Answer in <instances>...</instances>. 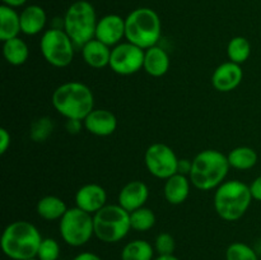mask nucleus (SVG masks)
<instances>
[{"label":"nucleus","instance_id":"nucleus-1","mask_svg":"<svg viewBox=\"0 0 261 260\" xmlns=\"http://www.w3.org/2000/svg\"><path fill=\"white\" fill-rule=\"evenodd\" d=\"M42 236L35 224L27 221H15L3 231L2 250L12 260H27L37 256Z\"/></svg>","mask_w":261,"mask_h":260},{"label":"nucleus","instance_id":"nucleus-2","mask_svg":"<svg viewBox=\"0 0 261 260\" xmlns=\"http://www.w3.org/2000/svg\"><path fill=\"white\" fill-rule=\"evenodd\" d=\"M53 106L66 120L83 121L94 110V97L91 88L81 82H68L54 91Z\"/></svg>","mask_w":261,"mask_h":260},{"label":"nucleus","instance_id":"nucleus-3","mask_svg":"<svg viewBox=\"0 0 261 260\" xmlns=\"http://www.w3.org/2000/svg\"><path fill=\"white\" fill-rule=\"evenodd\" d=\"M229 167L228 158L224 153L216 149L201 150L193 160L189 178L199 190H213L224 183Z\"/></svg>","mask_w":261,"mask_h":260},{"label":"nucleus","instance_id":"nucleus-4","mask_svg":"<svg viewBox=\"0 0 261 260\" xmlns=\"http://www.w3.org/2000/svg\"><path fill=\"white\" fill-rule=\"evenodd\" d=\"M250 186L240 180L221 184L214 193V209L222 219L234 222L245 216L251 204Z\"/></svg>","mask_w":261,"mask_h":260},{"label":"nucleus","instance_id":"nucleus-5","mask_svg":"<svg viewBox=\"0 0 261 260\" xmlns=\"http://www.w3.org/2000/svg\"><path fill=\"white\" fill-rule=\"evenodd\" d=\"M161 35V19L150 8H138L125 18V38L143 50L157 45Z\"/></svg>","mask_w":261,"mask_h":260},{"label":"nucleus","instance_id":"nucleus-6","mask_svg":"<svg viewBox=\"0 0 261 260\" xmlns=\"http://www.w3.org/2000/svg\"><path fill=\"white\" fill-rule=\"evenodd\" d=\"M96 10L91 3L79 0L68 8L64 17V31L68 33L75 47L82 48L93 40L97 28Z\"/></svg>","mask_w":261,"mask_h":260},{"label":"nucleus","instance_id":"nucleus-7","mask_svg":"<svg viewBox=\"0 0 261 260\" xmlns=\"http://www.w3.org/2000/svg\"><path fill=\"white\" fill-rule=\"evenodd\" d=\"M94 236L106 244L119 242L132 229L130 213L119 204H109L93 214Z\"/></svg>","mask_w":261,"mask_h":260},{"label":"nucleus","instance_id":"nucleus-8","mask_svg":"<svg viewBox=\"0 0 261 260\" xmlns=\"http://www.w3.org/2000/svg\"><path fill=\"white\" fill-rule=\"evenodd\" d=\"M61 239L73 247L86 245L94 235L93 216L81 208H69L59 224Z\"/></svg>","mask_w":261,"mask_h":260},{"label":"nucleus","instance_id":"nucleus-9","mask_svg":"<svg viewBox=\"0 0 261 260\" xmlns=\"http://www.w3.org/2000/svg\"><path fill=\"white\" fill-rule=\"evenodd\" d=\"M74 47L68 33L58 27L46 31L40 41L43 59L55 68H65L73 61Z\"/></svg>","mask_w":261,"mask_h":260},{"label":"nucleus","instance_id":"nucleus-10","mask_svg":"<svg viewBox=\"0 0 261 260\" xmlns=\"http://www.w3.org/2000/svg\"><path fill=\"white\" fill-rule=\"evenodd\" d=\"M144 162L150 175L167 180L178 173V158L173 149L163 143H154L145 150Z\"/></svg>","mask_w":261,"mask_h":260},{"label":"nucleus","instance_id":"nucleus-11","mask_svg":"<svg viewBox=\"0 0 261 260\" xmlns=\"http://www.w3.org/2000/svg\"><path fill=\"white\" fill-rule=\"evenodd\" d=\"M145 50L130 42H122L112 47L110 68L120 75L138 73L144 66Z\"/></svg>","mask_w":261,"mask_h":260},{"label":"nucleus","instance_id":"nucleus-12","mask_svg":"<svg viewBox=\"0 0 261 260\" xmlns=\"http://www.w3.org/2000/svg\"><path fill=\"white\" fill-rule=\"evenodd\" d=\"M125 37V18L119 14H107L97 22L96 36L98 41L110 47L119 45Z\"/></svg>","mask_w":261,"mask_h":260},{"label":"nucleus","instance_id":"nucleus-13","mask_svg":"<svg viewBox=\"0 0 261 260\" xmlns=\"http://www.w3.org/2000/svg\"><path fill=\"white\" fill-rule=\"evenodd\" d=\"M106 201V190L98 184H86L75 194V206L92 216L103 208Z\"/></svg>","mask_w":261,"mask_h":260},{"label":"nucleus","instance_id":"nucleus-14","mask_svg":"<svg viewBox=\"0 0 261 260\" xmlns=\"http://www.w3.org/2000/svg\"><path fill=\"white\" fill-rule=\"evenodd\" d=\"M244 78L241 65L232 61L221 64L212 75V84L218 92H231L240 86Z\"/></svg>","mask_w":261,"mask_h":260},{"label":"nucleus","instance_id":"nucleus-15","mask_svg":"<svg viewBox=\"0 0 261 260\" xmlns=\"http://www.w3.org/2000/svg\"><path fill=\"white\" fill-rule=\"evenodd\" d=\"M148 198H149V189H148V186L143 181L134 180L127 183L120 190L119 198H117L119 203L117 204L122 206L125 211L132 213V212L144 206Z\"/></svg>","mask_w":261,"mask_h":260},{"label":"nucleus","instance_id":"nucleus-16","mask_svg":"<svg viewBox=\"0 0 261 260\" xmlns=\"http://www.w3.org/2000/svg\"><path fill=\"white\" fill-rule=\"evenodd\" d=\"M83 126L87 132L97 137H109L116 130L117 119L109 110H93L83 120Z\"/></svg>","mask_w":261,"mask_h":260},{"label":"nucleus","instance_id":"nucleus-17","mask_svg":"<svg viewBox=\"0 0 261 260\" xmlns=\"http://www.w3.org/2000/svg\"><path fill=\"white\" fill-rule=\"evenodd\" d=\"M190 178L182 173H175L166 180L163 194L166 200L172 205H180L188 199L190 193Z\"/></svg>","mask_w":261,"mask_h":260},{"label":"nucleus","instance_id":"nucleus-18","mask_svg":"<svg viewBox=\"0 0 261 260\" xmlns=\"http://www.w3.org/2000/svg\"><path fill=\"white\" fill-rule=\"evenodd\" d=\"M111 50L112 48L110 46L105 45L97 38H93L82 47V56L87 65L94 69H102L110 65Z\"/></svg>","mask_w":261,"mask_h":260},{"label":"nucleus","instance_id":"nucleus-19","mask_svg":"<svg viewBox=\"0 0 261 260\" xmlns=\"http://www.w3.org/2000/svg\"><path fill=\"white\" fill-rule=\"evenodd\" d=\"M46 12L40 5H28L20 13V30L24 35L35 36L46 25Z\"/></svg>","mask_w":261,"mask_h":260},{"label":"nucleus","instance_id":"nucleus-20","mask_svg":"<svg viewBox=\"0 0 261 260\" xmlns=\"http://www.w3.org/2000/svg\"><path fill=\"white\" fill-rule=\"evenodd\" d=\"M145 71L149 75L155 76H162L170 69V56L160 46H153L145 50L144 55V66H143Z\"/></svg>","mask_w":261,"mask_h":260},{"label":"nucleus","instance_id":"nucleus-21","mask_svg":"<svg viewBox=\"0 0 261 260\" xmlns=\"http://www.w3.org/2000/svg\"><path fill=\"white\" fill-rule=\"evenodd\" d=\"M20 30V14L14 8L3 4L0 7V40L3 42L18 37Z\"/></svg>","mask_w":261,"mask_h":260},{"label":"nucleus","instance_id":"nucleus-22","mask_svg":"<svg viewBox=\"0 0 261 260\" xmlns=\"http://www.w3.org/2000/svg\"><path fill=\"white\" fill-rule=\"evenodd\" d=\"M65 201L55 195H46L37 201L36 212L41 218L46 221H60L64 214L68 211Z\"/></svg>","mask_w":261,"mask_h":260},{"label":"nucleus","instance_id":"nucleus-23","mask_svg":"<svg viewBox=\"0 0 261 260\" xmlns=\"http://www.w3.org/2000/svg\"><path fill=\"white\" fill-rule=\"evenodd\" d=\"M3 54L8 63L18 66L23 65L28 60L30 50H28L27 43L22 38L15 37L3 43Z\"/></svg>","mask_w":261,"mask_h":260},{"label":"nucleus","instance_id":"nucleus-24","mask_svg":"<svg viewBox=\"0 0 261 260\" xmlns=\"http://www.w3.org/2000/svg\"><path fill=\"white\" fill-rule=\"evenodd\" d=\"M229 166L236 170L246 171L254 167L257 163V153L251 147H236L228 153Z\"/></svg>","mask_w":261,"mask_h":260},{"label":"nucleus","instance_id":"nucleus-25","mask_svg":"<svg viewBox=\"0 0 261 260\" xmlns=\"http://www.w3.org/2000/svg\"><path fill=\"white\" fill-rule=\"evenodd\" d=\"M154 249L145 240H133L121 251V260H154Z\"/></svg>","mask_w":261,"mask_h":260},{"label":"nucleus","instance_id":"nucleus-26","mask_svg":"<svg viewBox=\"0 0 261 260\" xmlns=\"http://www.w3.org/2000/svg\"><path fill=\"white\" fill-rule=\"evenodd\" d=\"M227 55H228L229 61L241 65L251 55V45L249 40L242 36L232 38L227 46Z\"/></svg>","mask_w":261,"mask_h":260},{"label":"nucleus","instance_id":"nucleus-27","mask_svg":"<svg viewBox=\"0 0 261 260\" xmlns=\"http://www.w3.org/2000/svg\"><path fill=\"white\" fill-rule=\"evenodd\" d=\"M130 224L134 231L147 232L155 224V216L152 209L142 206L130 213Z\"/></svg>","mask_w":261,"mask_h":260},{"label":"nucleus","instance_id":"nucleus-28","mask_svg":"<svg viewBox=\"0 0 261 260\" xmlns=\"http://www.w3.org/2000/svg\"><path fill=\"white\" fill-rule=\"evenodd\" d=\"M54 130V121L48 116H42L36 119L31 124L30 137L33 142L42 143L47 140Z\"/></svg>","mask_w":261,"mask_h":260},{"label":"nucleus","instance_id":"nucleus-29","mask_svg":"<svg viewBox=\"0 0 261 260\" xmlns=\"http://www.w3.org/2000/svg\"><path fill=\"white\" fill-rule=\"evenodd\" d=\"M226 260H259L255 250L244 242H233L227 247Z\"/></svg>","mask_w":261,"mask_h":260},{"label":"nucleus","instance_id":"nucleus-30","mask_svg":"<svg viewBox=\"0 0 261 260\" xmlns=\"http://www.w3.org/2000/svg\"><path fill=\"white\" fill-rule=\"evenodd\" d=\"M36 257L38 260H58L60 257V245L56 240L50 239V237L43 239L38 247Z\"/></svg>","mask_w":261,"mask_h":260},{"label":"nucleus","instance_id":"nucleus-31","mask_svg":"<svg viewBox=\"0 0 261 260\" xmlns=\"http://www.w3.org/2000/svg\"><path fill=\"white\" fill-rule=\"evenodd\" d=\"M175 239L168 232H162L155 237L154 249L158 252V255H172L175 251Z\"/></svg>","mask_w":261,"mask_h":260},{"label":"nucleus","instance_id":"nucleus-32","mask_svg":"<svg viewBox=\"0 0 261 260\" xmlns=\"http://www.w3.org/2000/svg\"><path fill=\"white\" fill-rule=\"evenodd\" d=\"M10 134L5 127H2L0 129V153L4 154L8 150V148L10 147Z\"/></svg>","mask_w":261,"mask_h":260},{"label":"nucleus","instance_id":"nucleus-33","mask_svg":"<svg viewBox=\"0 0 261 260\" xmlns=\"http://www.w3.org/2000/svg\"><path fill=\"white\" fill-rule=\"evenodd\" d=\"M249 186H250V191H251L252 199H255V200L257 201H261V176L255 178V180L251 183V185Z\"/></svg>","mask_w":261,"mask_h":260},{"label":"nucleus","instance_id":"nucleus-34","mask_svg":"<svg viewBox=\"0 0 261 260\" xmlns=\"http://www.w3.org/2000/svg\"><path fill=\"white\" fill-rule=\"evenodd\" d=\"M82 120H74V119H69L66 120V130H68V133H70V134H76V133L81 132L82 129Z\"/></svg>","mask_w":261,"mask_h":260},{"label":"nucleus","instance_id":"nucleus-35","mask_svg":"<svg viewBox=\"0 0 261 260\" xmlns=\"http://www.w3.org/2000/svg\"><path fill=\"white\" fill-rule=\"evenodd\" d=\"M191 166H193V161L190 160H178V173L182 175H189L191 171Z\"/></svg>","mask_w":261,"mask_h":260},{"label":"nucleus","instance_id":"nucleus-36","mask_svg":"<svg viewBox=\"0 0 261 260\" xmlns=\"http://www.w3.org/2000/svg\"><path fill=\"white\" fill-rule=\"evenodd\" d=\"M73 260H102V259L97 254H93V252H89V251H84L76 255Z\"/></svg>","mask_w":261,"mask_h":260},{"label":"nucleus","instance_id":"nucleus-37","mask_svg":"<svg viewBox=\"0 0 261 260\" xmlns=\"http://www.w3.org/2000/svg\"><path fill=\"white\" fill-rule=\"evenodd\" d=\"M4 3V5H8V7H12V8H18V7H22L27 0H2Z\"/></svg>","mask_w":261,"mask_h":260},{"label":"nucleus","instance_id":"nucleus-38","mask_svg":"<svg viewBox=\"0 0 261 260\" xmlns=\"http://www.w3.org/2000/svg\"><path fill=\"white\" fill-rule=\"evenodd\" d=\"M154 260H180L178 257H176L175 255H158L157 257H154Z\"/></svg>","mask_w":261,"mask_h":260},{"label":"nucleus","instance_id":"nucleus-39","mask_svg":"<svg viewBox=\"0 0 261 260\" xmlns=\"http://www.w3.org/2000/svg\"><path fill=\"white\" fill-rule=\"evenodd\" d=\"M27 260H38L37 257H32V259H27Z\"/></svg>","mask_w":261,"mask_h":260}]
</instances>
